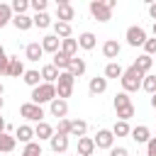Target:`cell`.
Listing matches in <instances>:
<instances>
[{
    "instance_id": "obj_1",
    "label": "cell",
    "mask_w": 156,
    "mask_h": 156,
    "mask_svg": "<svg viewBox=\"0 0 156 156\" xmlns=\"http://www.w3.org/2000/svg\"><path fill=\"white\" fill-rule=\"evenodd\" d=\"M141 80H144V76L134 68V66H129L124 73H122V78H119V83H122V93H136L139 88H141Z\"/></svg>"
},
{
    "instance_id": "obj_2",
    "label": "cell",
    "mask_w": 156,
    "mask_h": 156,
    "mask_svg": "<svg viewBox=\"0 0 156 156\" xmlns=\"http://www.w3.org/2000/svg\"><path fill=\"white\" fill-rule=\"evenodd\" d=\"M32 100L29 102H34V105H44V102H51L54 98H56V85L54 83H39L37 88H32V95H29Z\"/></svg>"
},
{
    "instance_id": "obj_3",
    "label": "cell",
    "mask_w": 156,
    "mask_h": 156,
    "mask_svg": "<svg viewBox=\"0 0 156 156\" xmlns=\"http://www.w3.org/2000/svg\"><path fill=\"white\" fill-rule=\"evenodd\" d=\"M88 10H90V15H93L98 22H110V20H112V10L105 5V0H90Z\"/></svg>"
},
{
    "instance_id": "obj_4",
    "label": "cell",
    "mask_w": 156,
    "mask_h": 156,
    "mask_svg": "<svg viewBox=\"0 0 156 156\" xmlns=\"http://www.w3.org/2000/svg\"><path fill=\"white\" fill-rule=\"evenodd\" d=\"M124 39H127V44H129V46H144V41H146L149 37H146V29H144V27L132 24V27H127Z\"/></svg>"
},
{
    "instance_id": "obj_5",
    "label": "cell",
    "mask_w": 156,
    "mask_h": 156,
    "mask_svg": "<svg viewBox=\"0 0 156 156\" xmlns=\"http://www.w3.org/2000/svg\"><path fill=\"white\" fill-rule=\"evenodd\" d=\"M20 115L27 119V122H44V110L39 107V105H34V102H24V105H20Z\"/></svg>"
},
{
    "instance_id": "obj_6",
    "label": "cell",
    "mask_w": 156,
    "mask_h": 156,
    "mask_svg": "<svg viewBox=\"0 0 156 156\" xmlns=\"http://www.w3.org/2000/svg\"><path fill=\"white\" fill-rule=\"evenodd\" d=\"M93 144H95V149H112L115 146V134H112V129H98V134L93 136Z\"/></svg>"
},
{
    "instance_id": "obj_7",
    "label": "cell",
    "mask_w": 156,
    "mask_h": 156,
    "mask_svg": "<svg viewBox=\"0 0 156 156\" xmlns=\"http://www.w3.org/2000/svg\"><path fill=\"white\" fill-rule=\"evenodd\" d=\"M56 22H66V24H71V20L76 17V7L68 2V0H61L58 5H56Z\"/></svg>"
},
{
    "instance_id": "obj_8",
    "label": "cell",
    "mask_w": 156,
    "mask_h": 156,
    "mask_svg": "<svg viewBox=\"0 0 156 156\" xmlns=\"http://www.w3.org/2000/svg\"><path fill=\"white\" fill-rule=\"evenodd\" d=\"M49 112H51V117L66 119V115H68V102H66V100H58V98H54V100L49 102Z\"/></svg>"
},
{
    "instance_id": "obj_9",
    "label": "cell",
    "mask_w": 156,
    "mask_h": 156,
    "mask_svg": "<svg viewBox=\"0 0 156 156\" xmlns=\"http://www.w3.org/2000/svg\"><path fill=\"white\" fill-rule=\"evenodd\" d=\"M39 44H41V51H44V54H51V56L61 49V39H58V37H54V34H46Z\"/></svg>"
},
{
    "instance_id": "obj_10",
    "label": "cell",
    "mask_w": 156,
    "mask_h": 156,
    "mask_svg": "<svg viewBox=\"0 0 156 156\" xmlns=\"http://www.w3.org/2000/svg\"><path fill=\"white\" fill-rule=\"evenodd\" d=\"M129 136H132L136 144H146V141L151 139V129H149L146 124H136V127L129 132Z\"/></svg>"
},
{
    "instance_id": "obj_11",
    "label": "cell",
    "mask_w": 156,
    "mask_h": 156,
    "mask_svg": "<svg viewBox=\"0 0 156 156\" xmlns=\"http://www.w3.org/2000/svg\"><path fill=\"white\" fill-rule=\"evenodd\" d=\"M15 139L22 141V144L34 141V127H29V124H20V127L15 129Z\"/></svg>"
},
{
    "instance_id": "obj_12",
    "label": "cell",
    "mask_w": 156,
    "mask_h": 156,
    "mask_svg": "<svg viewBox=\"0 0 156 156\" xmlns=\"http://www.w3.org/2000/svg\"><path fill=\"white\" fill-rule=\"evenodd\" d=\"M119 51H122V46H119L117 39H107V41L102 44V56H105V58H117Z\"/></svg>"
},
{
    "instance_id": "obj_13",
    "label": "cell",
    "mask_w": 156,
    "mask_h": 156,
    "mask_svg": "<svg viewBox=\"0 0 156 156\" xmlns=\"http://www.w3.org/2000/svg\"><path fill=\"white\" fill-rule=\"evenodd\" d=\"M88 90H90V95H102L105 90H107V78L102 76H95V78H90V83H88Z\"/></svg>"
},
{
    "instance_id": "obj_14",
    "label": "cell",
    "mask_w": 156,
    "mask_h": 156,
    "mask_svg": "<svg viewBox=\"0 0 156 156\" xmlns=\"http://www.w3.org/2000/svg\"><path fill=\"white\" fill-rule=\"evenodd\" d=\"M15 146H17V139H15V134L0 132V154H10V151H15Z\"/></svg>"
},
{
    "instance_id": "obj_15",
    "label": "cell",
    "mask_w": 156,
    "mask_h": 156,
    "mask_svg": "<svg viewBox=\"0 0 156 156\" xmlns=\"http://www.w3.org/2000/svg\"><path fill=\"white\" fill-rule=\"evenodd\" d=\"M76 41H78V46H80V49L93 51V49H95V44H98V37H95L93 32H83V34L76 39Z\"/></svg>"
},
{
    "instance_id": "obj_16",
    "label": "cell",
    "mask_w": 156,
    "mask_h": 156,
    "mask_svg": "<svg viewBox=\"0 0 156 156\" xmlns=\"http://www.w3.org/2000/svg\"><path fill=\"white\" fill-rule=\"evenodd\" d=\"M24 56H27V61H39V58L44 56L41 44H39V41H29V44L24 46Z\"/></svg>"
},
{
    "instance_id": "obj_17",
    "label": "cell",
    "mask_w": 156,
    "mask_h": 156,
    "mask_svg": "<svg viewBox=\"0 0 156 156\" xmlns=\"http://www.w3.org/2000/svg\"><path fill=\"white\" fill-rule=\"evenodd\" d=\"M68 63H71V56H66L61 49H58V51L54 54V58H51V66H54L58 73H61V71H68Z\"/></svg>"
},
{
    "instance_id": "obj_18",
    "label": "cell",
    "mask_w": 156,
    "mask_h": 156,
    "mask_svg": "<svg viewBox=\"0 0 156 156\" xmlns=\"http://www.w3.org/2000/svg\"><path fill=\"white\" fill-rule=\"evenodd\" d=\"M132 66H134L141 76H146V73L151 71V66H154V58H151V56H146V54H141V56H136V61H134Z\"/></svg>"
},
{
    "instance_id": "obj_19",
    "label": "cell",
    "mask_w": 156,
    "mask_h": 156,
    "mask_svg": "<svg viewBox=\"0 0 156 156\" xmlns=\"http://www.w3.org/2000/svg\"><path fill=\"white\" fill-rule=\"evenodd\" d=\"M95 151V144H93V136H80L78 139V156H93Z\"/></svg>"
},
{
    "instance_id": "obj_20",
    "label": "cell",
    "mask_w": 156,
    "mask_h": 156,
    "mask_svg": "<svg viewBox=\"0 0 156 156\" xmlns=\"http://www.w3.org/2000/svg\"><path fill=\"white\" fill-rule=\"evenodd\" d=\"M12 24H15V29H20V32H27V29L34 27V22H32L29 15H12Z\"/></svg>"
},
{
    "instance_id": "obj_21",
    "label": "cell",
    "mask_w": 156,
    "mask_h": 156,
    "mask_svg": "<svg viewBox=\"0 0 156 156\" xmlns=\"http://www.w3.org/2000/svg\"><path fill=\"white\" fill-rule=\"evenodd\" d=\"M7 76H10V78H20V76H24V63H22V61H20L17 56H10Z\"/></svg>"
},
{
    "instance_id": "obj_22",
    "label": "cell",
    "mask_w": 156,
    "mask_h": 156,
    "mask_svg": "<svg viewBox=\"0 0 156 156\" xmlns=\"http://www.w3.org/2000/svg\"><path fill=\"white\" fill-rule=\"evenodd\" d=\"M39 76H41V83H54V85H56V80H58V71H56V68H54L51 63L41 66Z\"/></svg>"
},
{
    "instance_id": "obj_23",
    "label": "cell",
    "mask_w": 156,
    "mask_h": 156,
    "mask_svg": "<svg viewBox=\"0 0 156 156\" xmlns=\"http://www.w3.org/2000/svg\"><path fill=\"white\" fill-rule=\"evenodd\" d=\"M34 136H37L39 141H44V139H51V136H54V127H51L49 122H39V124L34 127Z\"/></svg>"
},
{
    "instance_id": "obj_24",
    "label": "cell",
    "mask_w": 156,
    "mask_h": 156,
    "mask_svg": "<svg viewBox=\"0 0 156 156\" xmlns=\"http://www.w3.org/2000/svg\"><path fill=\"white\" fill-rule=\"evenodd\" d=\"M49 144H51V151H54V154H63V151L68 149V136L54 134V136L49 139Z\"/></svg>"
},
{
    "instance_id": "obj_25",
    "label": "cell",
    "mask_w": 156,
    "mask_h": 156,
    "mask_svg": "<svg viewBox=\"0 0 156 156\" xmlns=\"http://www.w3.org/2000/svg\"><path fill=\"white\" fill-rule=\"evenodd\" d=\"M85 132H88V122L85 119H71V132H68V136H85Z\"/></svg>"
},
{
    "instance_id": "obj_26",
    "label": "cell",
    "mask_w": 156,
    "mask_h": 156,
    "mask_svg": "<svg viewBox=\"0 0 156 156\" xmlns=\"http://www.w3.org/2000/svg\"><path fill=\"white\" fill-rule=\"evenodd\" d=\"M68 73H71L73 78L83 76V73H85V61H83V58H78V56H73V58H71V63H68Z\"/></svg>"
},
{
    "instance_id": "obj_27",
    "label": "cell",
    "mask_w": 156,
    "mask_h": 156,
    "mask_svg": "<svg viewBox=\"0 0 156 156\" xmlns=\"http://www.w3.org/2000/svg\"><path fill=\"white\" fill-rule=\"evenodd\" d=\"M122 73H124V68L117 63V61H110L107 66H105V78L110 80V78H122Z\"/></svg>"
},
{
    "instance_id": "obj_28",
    "label": "cell",
    "mask_w": 156,
    "mask_h": 156,
    "mask_svg": "<svg viewBox=\"0 0 156 156\" xmlns=\"http://www.w3.org/2000/svg\"><path fill=\"white\" fill-rule=\"evenodd\" d=\"M22 80H24V85H29V88H37V85L41 83V76H39V71H34V68H29V71H24V76H22Z\"/></svg>"
},
{
    "instance_id": "obj_29",
    "label": "cell",
    "mask_w": 156,
    "mask_h": 156,
    "mask_svg": "<svg viewBox=\"0 0 156 156\" xmlns=\"http://www.w3.org/2000/svg\"><path fill=\"white\" fill-rule=\"evenodd\" d=\"M61 51H63L66 56H71V58H73V56H76V51H78V41H76V39H71V37H68V39H61Z\"/></svg>"
},
{
    "instance_id": "obj_30",
    "label": "cell",
    "mask_w": 156,
    "mask_h": 156,
    "mask_svg": "<svg viewBox=\"0 0 156 156\" xmlns=\"http://www.w3.org/2000/svg\"><path fill=\"white\" fill-rule=\"evenodd\" d=\"M12 22V7L7 2H0V29Z\"/></svg>"
},
{
    "instance_id": "obj_31",
    "label": "cell",
    "mask_w": 156,
    "mask_h": 156,
    "mask_svg": "<svg viewBox=\"0 0 156 156\" xmlns=\"http://www.w3.org/2000/svg\"><path fill=\"white\" fill-rule=\"evenodd\" d=\"M32 22H34V27H39V29L51 27V17H49V12H37V15L32 17Z\"/></svg>"
},
{
    "instance_id": "obj_32",
    "label": "cell",
    "mask_w": 156,
    "mask_h": 156,
    "mask_svg": "<svg viewBox=\"0 0 156 156\" xmlns=\"http://www.w3.org/2000/svg\"><path fill=\"white\" fill-rule=\"evenodd\" d=\"M54 37L68 39V37H71V24H66V22H54Z\"/></svg>"
},
{
    "instance_id": "obj_33",
    "label": "cell",
    "mask_w": 156,
    "mask_h": 156,
    "mask_svg": "<svg viewBox=\"0 0 156 156\" xmlns=\"http://www.w3.org/2000/svg\"><path fill=\"white\" fill-rule=\"evenodd\" d=\"M20 156H41V144H39V141H29V144H24V149H22Z\"/></svg>"
},
{
    "instance_id": "obj_34",
    "label": "cell",
    "mask_w": 156,
    "mask_h": 156,
    "mask_svg": "<svg viewBox=\"0 0 156 156\" xmlns=\"http://www.w3.org/2000/svg\"><path fill=\"white\" fill-rule=\"evenodd\" d=\"M10 7H12V15H27V10H29V0H12Z\"/></svg>"
},
{
    "instance_id": "obj_35",
    "label": "cell",
    "mask_w": 156,
    "mask_h": 156,
    "mask_svg": "<svg viewBox=\"0 0 156 156\" xmlns=\"http://www.w3.org/2000/svg\"><path fill=\"white\" fill-rule=\"evenodd\" d=\"M129 132H132L129 122H119V119H117V122H115V127H112V134H115V136H127Z\"/></svg>"
},
{
    "instance_id": "obj_36",
    "label": "cell",
    "mask_w": 156,
    "mask_h": 156,
    "mask_svg": "<svg viewBox=\"0 0 156 156\" xmlns=\"http://www.w3.org/2000/svg\"><path fill=\"white\" fill-rule=\"evenodd\" d=\"M141 88H144L146 93H151V95H154V93H156V76H154V73H146V76H144V80H141Z\"/></svg>"
},
{
    "instance_id": "obj_37",
    "label": "cell",
    "mask_w": 156,
    "mask_h": 156,
    "mask_svg": "<svg viewBox=\"0 0 156 156\" xmlns=\"http://www.w3.org/2000/svg\"><path fill=\"white\" fill-rule=\"evenodd\" d=\"M112 105H115V110L127 107V105H132V98H129L127 93H117V95H115V100H112Z\"/></svg>"
},
{
    "instance_id": "obj_38",
    "label": "cell",
    "mask_w": 156,
    "mask_h": 156,
    "mask_svg": "<svg viewBox=\"0 0 156 156\" xmlns=\"http://www.w3.org/2000/svg\"><path fill=\"white\" fill-rule=\"evenodd\" d=\"M115 112H117V119H119V122H129V117H134V105L119 107V110H115Z\"/></svg>"
},
{
    "instance_id": "obj_39",
    "label": "cell",
    "mask_w": 156,
    "mask_h": 156,
    "mask_svg": "<svg viewBox=\"0 0 156 156\" xmlns=\"http://www.w3.org/2000/svg\"><path fill=\"white\" fill-rule=\"evenodd\" d=\"M56 85H68V88H73V85H76V78H73L68 71H61V73H58V80H56Z\"/></svg>"
},
{
    "instance_id": "obj_40",
    "label": "cell",
    "mask_w": 156,
    "mask_h": 156,
    "mask_svg": "<svg viewBox=\"0 0 156 156\" xmlns=\"http://www.w3.org/2000/svg\"><path fill=\"white\" fill-rule=\"evenodd\" d=\"M68 132H71V119H58V124H56V129H54V134H61V136H68Z\"/></svg>"
},
{
    "instance_id": "obj_41",
    "label": "cell",
    "mask_w": 156,
    "mask_h": 156,
    "mask_svg": "<svg viewBox=\"0 0 156 156\" xmlns=\"http://www.w3.org/2000/svg\"><path fill=\"white\" fill-rule=\"evenodd\" d=\"M73 95V88H68V85H56V98L58 100H66V98H71Z\"/></svg>"
},
{
    "instance_id": "obj_42",
    "label": "cell",
    "mask_w": 156,
    "mask_h": 156,
    "mask_svg": "<svg viewBox=\"0 0 156 156\" xmlns=\"http://www.w3.org/2000/svg\"><path fill=\"white\" fill-rule=\"evenodd\" d=\"M46 5H49L46 0H29V7L34 10V15L37 12H46Z\"/></svg>"
},
{
    "instance_id": "obj_43",
    "label": "cell",
    "mask_w": 156,
    "mask_h": 156,
    "mask_svg": "<svg viewBox=\"0 0 156 156\" xmlns=\"http://www.w3.org/2000/svg\"><path fill=\"white\" fill-rule=\"evenodd\" d=\"M144 54H146V56H154V54H156V37L144 41Z\"/></svg>"
},
{
    "instance_id": "obj_44",
    "label": "cell",
    "mask_w": 156,
    "mask_h": 156,
    "mask_svg": "<svg viewBox=\"0 0 156 156\" xmlns=\"http://www.w3.org/2000/svg\"><path fill=\"white\" fill-rule=\"evenodd\" d=\"M146 156H156V136H151L146 141Z\"/></svg>"
},
{
    "instance_id": "obj_45",
    "label": "cell",
    "mask_w": 156,
    "mask_h": 156,
    "mask_svg": "<svg viewBox=\"0 0 156 156\" xmlns=\"http://www.w3.org/2000/svg\"><path fill=\"white\" fill-rule=\"evenodd\" d=\"M110 156H129V151L124 146H112L110 149Z\"/></svg>"
},
{
    "instance_id": "obj_46",
    "label": "cell",
    "mask_w": 156,
    "mask_h": 156,
    "mask_svg": "<svg viewBox=\"0 0 156 156\" xmlns=\"http://www.w3.org/2000/svg\"><path fill=\"white\" fill-rule=\"evenodd\" d=\"M7 66H10V56L0 58V76H7Z\"/></svg>"
},
{
    "instance_id": "obj_47",
    "label": "cell",
    "mask_w": 156,
    "mask_h": 156,
    "mask_svg": "<svg viewBox=\"0 0 156 156\" xmlns=\"http://www.w3.org/2000/svg\"><path fill=\"white\" fill-rule=\"evenodd\" d=\"M149 15H151V20L156 22V2H151V5H149Z\"/></svg>"
},
{
    "instance_id": "obj_48",
    "label": "cell",
    "mask_w": 156,
    "mask_h": 156,
    "mask_svg": "<svg viewBox=\"0 0 156 156\" xmlns=\"http://www.w3.org/2000/svg\"><path fill=\"white\" fill-rule=\"evenodd\" d=\"M105 5H107L110 10H115V7H117V0H105Z\"/></svg>"
},
{
    "instance_id": "obj_49",
    "label": "cell",
    "mask_w": 156,
    "mask_h": 156,
    "mask_svg": "<svg viewBox=\"0 0 156 156\" xmlns=\"http://www.w3.org/2000/svg\"><path fill=\"white\" fill-rule=\"evenodd\" d=\"M151 107H154V110H156V93H154V95H151Z\"/></svg>"
},
{
    "instance_id": "obj_50",
    "label": "cell",
    "mask_w": 156,
    "mask_h": 156,
    "mask_svg": "<svg viewBox=\"0 0 156 156\" xmlns=\"http://www.w3.org/2000/svg\"><path fill=\"white\" fill-rule=\"evenodd\" d=\"M0 132H5V119L0 117Z\"/></svg>"
},
{
    "instance_id": "obj_51",
    "label": "cell",
    "mask_w": 156,
    "mask_h": 156,
    "mask_svg": "<svg viewBox=\"0 0 156 156\" xmlns=\"http://www.w3.org/2000/svg\"><path fill=\"white\" fill-rule=\"evenodd\" d=\"M2 56H7V54H5V49H2V44H0V58H2Z\"/></svg>"
},
{
    "instance_id": "obj_52",
    "label": "cell",
    "mask_w": 156,
    "mask_h": 156,
    "mask_svg": "<svg viewBox=\"0 0 156 156\" xmlns=\"http://www.w3.org/2000/svg\"><path fill=\"white\" fill-rule=\"evenodd\" d=\"M151 32H154V37H156V22H154V27H151Z\"/></svg>"
},
{
    "instance_id": "obj_53",
    "label": "cell",
    "mask_w": 156,
    "mask_h": 156,
    "mask_svg": "<svg viewBox=\"0 0 156 156\" xmlns=\"http://www.w3.org/2000/svg\"><path fill=\"white\" fill-rule=\"evenodd\" d=\"M2 90H5V85H2V80H0V95H2Z\"/></svg>"
},
{
    "instance_id": "obj_54",
    "label": "cell",
    "mask_w": 156,
    "mask_h": 156,
    "mask_svg": "<svg viewBox=\"0 0 156 156\" xmlns=\"http://www.w3.org/2000/svg\"><path fill=\"white\" fill-rule=\"evenodd\" d=\"M2 102H5V100H2V95H0V110H2Z\"/></svg>"
},
{
    "instance_id": "obj_55",
    "label": "cell",
    "mask_w": 156,
    "mask_h": 156,
    "mask_svg": "<svg viewBox=\"0 0 156 156\" xmlns=\"http://www.w3.org/2000/svg\"><path fill=\"white\" fill-rule=\"evenodd\" d=\"M73 156H78V154H73Z\"/></svg>"
}]
</instances>
